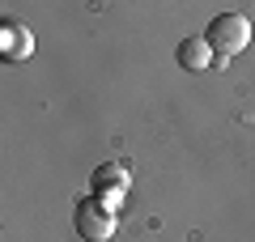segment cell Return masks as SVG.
<instances>
[{"mask_svg":"<svg viewBox=\"0 0 255 242\" xmlns=\"http://www.w3.org/2000/svg\"><path fill=\"white\" fill-rule=\"evenodd\" d=\"M204 43H209L213 55H217V68H226L238 51H247V43H251V21H247L243 13H221V17L209 21Z\"/></svg>","mask_w":255,"mask_h":242,"instance_id":"obj_1","label":"cell"},{"mask_svg":"<svg viewBox=\"0 0 255 242\" xmlns=\"http://www.w3.org/2000/svg\"><path fill=\"white\" fill-rule=\"evenodd\" d=\"M73 225H77V234H81L85 242H111L115 238V213H107V208L94 204V200H81V204H77Z\"/></svg>","mask_w":255,"mask_h":242,"instance_id":"obj_2","label":"cell"},{"mask_svg":"<svg viewBox=\"0 0 255 242\" xmlns=\"http://www.w3.org/2000/svg\"><path fill=\"white\" fill-rule=\"evenodd\" d=\"M128 183H132V179H128L124 161H102L98 170L90 174V196H115V191L128 196Z\"/></svg>","mask_w":255,"mask_h":242,"instance_id":"obj_3","label":"cell"},{"mask_svg":"<svg viewBox=\"0 0 255 242\" xmlns=\"http://www.w3.org/2000/svg\"><path fill=\"white\" fill-rule=\"evenodd\" d=\"M30 51H34V34H30L21 21H9V26L0 30V55H4L9 64L30 60Z\"/></svg>","mask_w":255,"mask_h":242,"instance_id":"obj_4","label":"cell"},{"mask_svg":"<svg viewBox=\"0 0 255 242\" xmlns=\"http://www.w3.org/2000/svg\"><path fill=\"white\" fill-rule=\"evenodd\" d=\"M174 60H179V68H187V72L217 68V55H213V47L204 43V34H200V38H183L179 51H174Z\"/></svg>","mask_w":255,"mask_h":242,"instance_id":"obj_5","label":"cell"}]
</instances>
